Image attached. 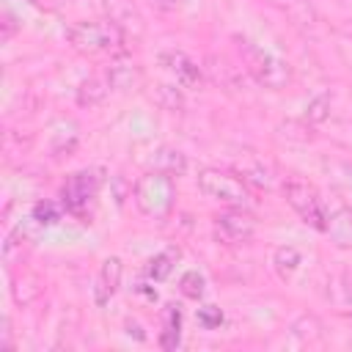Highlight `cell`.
Wrapping results in <instances>:
<instances>
[{"label":"cell","instance_id":"obj_19","mask_svg":"<svg viewBox=\"0 0 352 352\" xmlns=\"http://www.w3.org/2000/svg\"><path fill=\"white\" fill-rule=\"evenodd\" d=\"M176 258H179V250H162V253H157L151 261H148V267H146V275L151 278V280H165L168 275H170V270H173V264H176Z\"/></svg>","mask_w":352,"mask_h":352},{"label":"cell","instance_id":"obj_18","mask_svg":"<svg viewBox=\"0 0 352 352\" xmlns=\"http://www.w3.org/2000/svg\"><path fill=\"white\" fill-rule=\"evenodd\" d=\"M179 333H182V311H179V305H168L165 308V330L160 336L162 349H176L179 346Z\"/></svg>","mask_w":352,"mask_h":352},{"label":"cell","instance_id":"obj_21","mask_svg":"<svg viewBox=\"0 0 352 352\" xmlns=\"http://www.w3.org/2000/svg\"><path fill=\"white\" fill-rule=\"evenodd\" d=\"M154 99H157V104L165 107V110H182V107H184V94H182V88L168 85V82L154 85Z\"/></svg>","mask_w":352,"mask_h":352},{"label":"cell","instance_id":"obj_22","mask_svg":"<svg viewBox=\"0 0 352 352\" xmlns=\"http://www.w3.org/2000/svg\"><path fill=\"white\" fill-rule=\"evenodd\" d=\"M179 292H182L184 297H190V300H201L204 292H206L204 275H201L198 270H187V272L179 278Z\"/></svg>","mask_w":352,"mask_h":352},{"label":"cell","instance_id":"obj_15","mask_svg":"<svg viewBox=\"0 0 352 352\" xmlns=\"http://www.w3.org/2000/svg\"><path fill=\"white\" fill-rule=\"evenodd\" d=\"M107 91H110L107 77H104V74H102V77L94 74V77H88V80L80 82V88H77V104H80V107H96L99 102H104Z\"/></svg>","mask_w":352,"mask_h":352},{"label":"cell","instance_id":"obj_1","mask_svg":"<svg viewBox=\"0 0 352 352\" xmlns=\"http://www.w3.org/2000/svg\"><path fill=\"white\" fill-rule=\"evenodd\" d=\"M66 41L82 55H99L124 41V30L113 22H74L66 28Z\"/></svg>","mask_w":352,"mask_h":352},{"label":"cell","instance_id":"obj_3","mask_svg":"<svg viewBox=\"0 0 352 352\" xmlns=\"http://www.w3.org/2000/svg\"><path fill=\"white\" fill-rule=\"evenodd\" d=\"M242 58H245V69L250 72V77L264 88L278 91L292 80L289 63H283L280 58L264 52L261 47H256L250 41H242Z\"/></svg>","mask_w":352,"mask_h":352},{"label":"cell","instance_id":"obj_28","mask_svg":"<svg viewBox=\"0 0 352 352\" xmlns=\"http://www.w3.org/2000/svg\"><path fill=\"white\" fill-rule=\"evenodd\" d=\"M341 289H344V297H346V302H349V311H352V272H344V278H341Z\"/></svg>","mask_w":352,"mask_h":352},{"label":"cell","instance_id":"obj_14","mask_svg":"<svg viewBox=\"0 0 352 352\" xmlns=\"http://www.w3.org/2000/svg\"><path fill=\"white\" fill-rule=\"evenodd\" d=\"M104 6H107V14H110V22H113L116 28H121L124 33H126L129 28L140 30V14H138V8L132 6V0H107Z\"/></svg>","mask_w":352,"mask_h":352},{"label":"cell","instance_id":"obj_20","mask_svg":"<svg viewBox=\"0 0 352 352\" xmlns=\"http://www.w3.org/2000/svg\"><path fill=\"white\" fill-rule=\"evenodd\" d=\"M289 333H292L300 344H308V341H316V338L322 336V324H319V319H316V316L302 314L300 319H294V324L289 327Z\"/></svg>","mask_w":352,"mask_h":352},{"label":"cell","instance_id":"obj_23","mask_svg":"<svg viewBox=\"0 0 352 352\" xmlns=\"http://www.w3.org/2000/svg\"><path fill=\"white\" fill-rule=\"evenodd\" d=\"M330 94H316L311 102H308V107H305V121H311V124H322V121H327V116H330Z\"/></svg>","mask_w":352,"mask_h":352},{"label":"cell","instance_id":"obj_24","mask_svg":"<svg viewBox=\"0 0 352 352\" xmlns=\"http://www.w3.org/2000/svg\"><path fill=\"white\" fill-rule=\"evenodd\" d=\"M36 283V278H30V275H25V278H16L14 280V286H11V294H14V300L16 302H30V300H36L38 294H41V286H33Z\"/></svg>","mask_w":352,"mask_h":352},{"label":"cell","instance_id":"obj_8","mask_svg":"<svg viewBox=\"0 0 352 352\" xmlns=\"http://www.w3.org/2000/svg\"><path fill=\"white\" fill-rule=\"evenodd\" d=\"M160 63L176 77V82H179L182 88H198L201 80H204L201 66H198L192 58H187L184 52H176V50L162 52V55H160Z\"/></svg>","mask_w":352,"mask_h":352},{"label":"cell","instance_id":"obj_17","mask_svg":"<svg viewBox=\"0 0 352 352\" xmlns=\"http://www.w3.org/2000/svg\"><path fill=\"white\" fill-rule=\"evenodd\" d=\"M300 264H302V256H300L297 248H292V245L275 248V253H272V267H275V272H278L283 280H289V278L300 270Z\"/></svg>","mask_w":352,"mask_h":352},{"label":"cell","instance_id":"obj_29","mask_svg":"<svg viewBox=\"0 0 352 352\" xmlns=\"http://www.w3.org/2000/svg\"><path fill=\"white\" fill-rule=\"evenodd\" d=\"M3 19H6V22H3V38L8 41V38H11V33L16 30V25H14V16H11V14H3Z\"/></svg>","mask_w":352,"mask_h":352},{"label":"cell","instance_id":"obj_25","mask_svg":"<svg viewBox=\"0 0 352 352\" xmlns=\"http://www.w3.org/2000/svg\"><path fill=\"white\" fill-rule=\"evenodd\" d=\"M33 220H36L38 226H55V223L60 220L58 204H52V201H38V204L33 206Z\"/></svg>","mask_w":352,"mask_h":352},{"label":"cell","instance_id":"obj_9","mask_svg":"<svg viewBox=\"0 0 352 352\" xmlns=\"http://www.w3.org/2000/svg\"><path fill=\"white\" fill-rule=\"evenodd\" d=\"M121 258L118 256H110V258H104L102 261V267H99V275H96V283H94V300H96V305H107L110 302V297L116 294V289H118V283H121Z\"/></svg>","mask_w":352,"mask_h":352},{"label":"cell","instance_id":"obj_2","mask_svg":"<svg viewBox=\"0 0 352 352\" xmlns=\"http://www.w3.org/2000/svg\"><path fill=\"white\" fill-rule=\"evenodd\" d=\"M173 195H176L173 176L160 173V170L140 176L138 184H135V190H132V198H135L138 209L146 217H162V214H168L170 206H173Z\"/></svg>","mask_w":352,"mask_h":352},{"label":"cell","instance_id":"obj_13","mask_svg":"<svg viewBox=\"0 0 352 352\" xmlns=\"http://www.w3.org/2000/svg\"><path fill=\"white\" fill-rule=\"evenodd\" d=\"M327 234L341 248L352 245V209L349 206H338L333 214H327Z\"/></svg>","mask_w":352,"mask_h":352},{"label":"cell","instance_id":"obj_6","mask_svg":"<svg viewBox=\"0 0 352 352\" xmlns=\"http://www.w3.org/2000/svg\"><path fill=\"white\" fill-rule=\"evenodd\" d=\"M214 231L226 245H242L248 239H253L256 234V220L248 214V209H236L228 206L226 212H220L214 217Z\"/></svg>","mask_w":352,"mask_h":352},{"label":"cell","instance_id":"obj_10","mask_svg":"<svg viewBox=\"0 0 352 352\" xmlns=\"http://www.w3.org/2000/svg\"><path fill=\"white\" fill-rule=\"evenodd\" d=\"M264 3L278 8L280 14H286L297 28H314L316 25V11L311 8L308 0H264Z\"/></svg>","mask_w":352,"mask_h":352},{"label":"cell","instance_id":"obj_11","mask_svg":"<svg viewBox=\"0 0 352 352\" xmlns=\"http://www.w3.org/2000/svg\"><path fill=\"white\" fill-rule=\"evenodd\" d=\"M104 77H107L110 91H129L132 85L140 82V66H135L132 60H116L107 66Z\"/></svg>","mask_w":352,"mask_h":352},{"label":"cell","instance_id":"obj_27","mask_svg":"<svg viewBox=\"0 0 352 352\" xmlns=\"http://www.w3.org/2000/svg\"><path fill=\"white\" fill-rule=\"evenodd\" d=\"M151 6L160 8V11H165V14H170V11H176L182 6V0H151Z\"/></svg>","mask_w":352,"mask_h":352},{"label":"cell","instance_id":"obj_7","mask_svg":"<svg viewBox=\"0 0 352 352\" xmlns=\"http://www.w3.org/2000/svg\"><path fill=\"white\" fill-rule=\"evenodd\" d=\"M96 187H99V176L94 170H80V173L69 176V182L60 190V198L69 212H80L96 195Z\"/></svg>","mask_w":352,"mask_h":352},{"label":"cell","instance_id":"obj_12","mask_svg":"<svg viewBox=\"0 0 352 352\" xmlns=\"http://www.w3.org/2000/svg\"><path fill=\"white\" fill-rule=\"evenodd\" d=\"M236 170H239V176H242L245 182H250V184H256V187H261V190H272V184H275V173H272V168H270L264 160L245 157V160H239Z\"/></svg>","mask_w":352,"mask_h":352},{"label":"cell","instance_id":"obj_4","mask_svg":"<svg viewBox=\"0 0 352 352\" xmlns=\"http://www.w3.org/2000/svg\"><path fill=\"white\" fill-rule=\"evenodd\" d=\"M198 187L204 195L226 204V206H236V209H250L253 206V198L248 192V187L231 176V173H223L217 168H204L198 170Z\"/></svg>","mask_w":352,"mask_h":352},{"label":"cell","instance_id":"obj_16","mask_svg":"<svg viewBox=\"0 0 352 352\" xmlns=\"http://www.w3.org/2000/svg\"><path fill=\"white\" fill-rule=\"evenodd\" d=\"M151 165L154 170L160 173H168V176H182L187 170V157L179 151V148H157L154 157H151Z\"/></svg>","mask_w":352,"mask_h":352},{"label":"cell","instance_id":"obj_26","mask_svg":"<svg viewBox=\"0 0 352 352\" xmlns=\"http://www.w3.org/2000/svg\"><path fill=\"white\" fill-rule=\"evenodd\" d=\"M198 324L206 327V330L220 327V324H223V311H220L217 305H204V308H198Z\"/></svg>","mask_w":352,"mask_h":352},{"label":"cell","instance_id":"obj_5","mask_svg":"<svg viewBox=\"0 0 352 352\" xmlns=\"http://www.w3.org/2000/svg\"><path fill=\"white\" fill-rule=\"evenodd\" d=\"M283 195L289 201V206L302 217L305 226L316 228V231H327V209L319 198V192L302 182V179H286L283 182Z\"/></svg>","mask_w":352,"mask_h":352}]
</instances>
